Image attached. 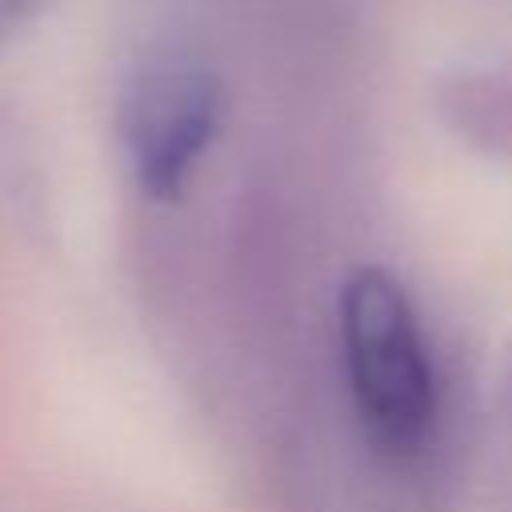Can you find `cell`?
<instances>
[{"mask_svg": "<svg viewBox=\"0 0 512 512\" xmlns=\"http://www.w3.org/2000/svg\"><path fill=\"white\" fill-rule=\"evenodd\" d=\"M40 8V0H0V44H8Z\"/></svg>", "mask_w": 512, "mask_h": 512, "instance_id": "3957f363", "label": "cell"}, {"mask_svg": "<svg viewBox=\"0 0 512 512\" xmlns=\"http://www.w3.org/2000/svg\"><path fill=\"white\" fill-rule=\"evenodd\" d=\"M220 84L208 68L188 60L148 64L124 96V148L148 196L184 188L204 148L220 128Z\"/></svg>", "mask_w": 512, "mask_h": 512, "instance_id": "7a4b0ae2", "label": "cell"}, {"mask_svg": "<svg viewBox=\"0 0 512 512\" xmlns=\"http://www.w3.org/2000/svg\"><path fill=\"white\" fill-rule=\"evenodd\" d=\"M340 344L364 432L380 452L408 456L424 444L436 412L432 368L404 288L360 268L340 296Z\"/></svg>", "mask_w": 512, "mask_h": 512, "instance_id": "6da1fadb", "label": "cell"}]
</instances>
